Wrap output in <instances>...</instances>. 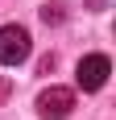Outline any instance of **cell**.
<instances>
[{
	"mask_svg": "<svg viewBox=\"0 0 116 120\" xmlns=\"http://www.w3.org/2000/svg\"><path fill=\"white\" fill-rule=\"evenodd\" d=\"M108 75H112V62H108L104 54H87V58L75 66V83H79L83 91H100V87L108 83Z\"/></svg>",
	"mask_w": 116,
	"mask_h": 120,
	"instance_id": "3",
	"label": "cell"
},
{
	"mask_svg": "<svg viewBox=\"0 0 116 120\" xmlns=\"http://www.w3.org/2000/svg\"><path fill=\"white\" fill-rule=\"evenodd\" d=\"M29 50H33V41H29V33H25L21 25H0V66L25 62Z\"/></svg>",
	"mask_w": 116,
	"mask_h": 120,
	"instance_id": "1",
	"label": "cell"
},
{
	"mask_svg": "<svg viewBox=\"0 0 116 120\" xmlns=\"http://www.w3.org/2000/svg\"><path fill=\"white\" fill-rule=\"evenodd\" d=\"M75 112V91L70 87H50L37 95V116L42 120H66Z\"/></svg>",
	"mask_w": 116,
	"mask_h": 120,
	"instance_id": "2",
	"label": "cell"
}]
</instances>
